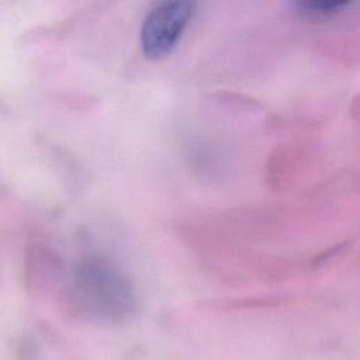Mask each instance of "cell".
I'll list each match as a JSON object with an SVG mask.
<instances>
[{
  "instance_id": "cell-3",
  "label": "cell",
  "mask_w": 360,
  "mask_h": 360,
  "mask_svg": "<svg viewBox=\"0 0 360 360\" xmlns=\"http://www.w3.org/2000/svg\"><path fill=\"white\" fill-rule=\"evenodd\" d=\"M300 11L315 20H323L336 15L343 7L347 6L346 1H330V3H314V1H300L297 3Z\"/></svg>"
},
{
  "instance_id": "cell-1",
  "label": "cell",
  "mask_w": 360,
  "mask_h": 360,
  "mask_svg": "<svg viewBox=\"0 0 360 360\" xmlns=\"http://www.w3.org/2000/svg\"><path fill=\"white\" fill-rule=\"evenodd\" d=\"M75 301L84 312L105 321H124L135 309L129 283L112 267L100 262L84 263L76 273Z\"/></svg>"
},
{
  "instance_id": "cell-2",
  "label": "cell",
  "mask_w": 360,
  "mask_h": 360,
  "mask_svg": "<svg viewBox=\"0 0 360 360\" xmlns=\"http://www.w3.org/2000/svg\"><path fill=\"white\" fill-rule=\"evenodd\" d=\"M194 13V3L186 0L160 1L145 15L141 27V48L146 58L167 56L181 39Z\"/></svg>"
}]
</instances>
